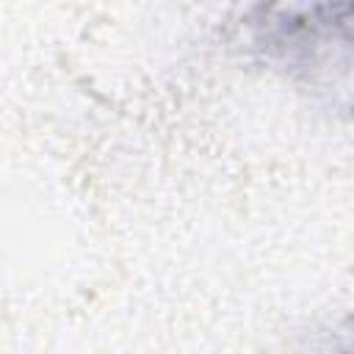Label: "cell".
I'll list each match as a JSON object with an SVG mask.
<instances>
[{
	"label": "cell",
	"mask_w": 354,
	"mask_h": 354,
	"mask_svg": "<svg viewBox=\"0 0 354 354\" xmlns=\"http://www.w3.org/2000/svg\"><path fill=\"white\" fill-rule=\"evenodd\" d=\"M249 47L271 69L318 83L348 58V0H257L243 22Z\"/></svg>",
	"instance_id": "cell-1"
}]
</instances>
